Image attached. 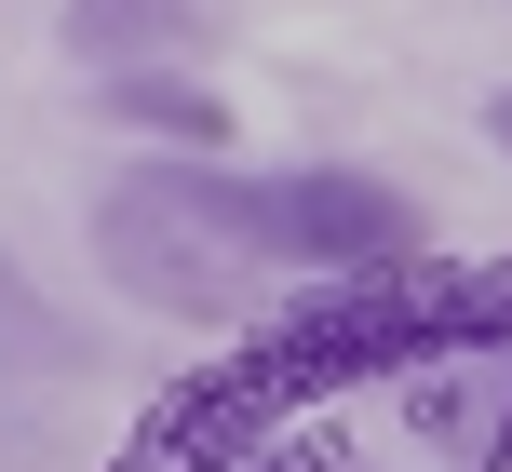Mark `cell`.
I'll list each match as a JSON object with an SVG mask.
<instances>
[{
    "mask_svg": "<svg viewBox=\"0 0 512 472\" xmlns=\"http://www.w3.org/2000/svg\"><path fill=\"white\" fill-rule=\"evenodd\" d=\"M230 41V0H54V54L95 68H203Z\"/></svg>",
    "mask_w": 512,
    "mask_h": 472,
    "instance_id": "cell-3",
    "label": "cell"
},
{
    "mask_svg": "<svg viewBox=\"0 0 512 472\" xmlns=\"http://www.w3.org/2000/svg\"><path fill=\"white\" fill-rule=\"evenodd\" d=\"M230 243L256 270H310V284H364V270H418L432 216L378 162H256L230 176Z\"/></svg>",
    "mask_w": 512,
    "mask_h": 472,
    "instance_id": "cell-2",
    "label": "cell"
},
{
    "mask_svg": "<svg viewBox=\"0 0 512 472\" xmlns=\"http://www.w3.org/2000/svg\"><path fill=\"white\" fill-rule=\"evenodd\" d=\"M95 108L122 149H203V162H230V135H243V108L216 95L203 68H95Z\"/></svg>",
    "mask_w": 512,
    "mask_h": 472,
    "instance_id": "cell-4",
    "label": "cell"
},
{
    "mask_svg": "<svg viewBox=\"0 0 512 472\" xmlns=\"http://www.w3.org/2000/svg\"><path fill=\"white\" fill-rule=\"evenodd\" d=\"M81 243H95V284L122 311L203 324V338L270 311L256 297L270 270L230 243V162H203V149H122L95 176V203H81Z\"/></svg>",
    "mask_w": 512,
    "mask_h": 472,
    "instance_id": "cell-1",
    "label": "cell"
},
{
    "mask_svg": "<svg viewBox=\"0 0 512 472\" xmlns=\"http://www.w3.org/2000/svg\"><path fill=\"white\" fill-rule=\"evenodd\" d=\"M95 365H108V338L0 243V378H54V392H68V378H95Z\"/></svg>",
    "mask_w": 512,
    "mask_h": 472,
    "instance_id": "cell-5",
    "label": "cell"
},
{
    "mask_svg": "<svg viewBox=\"0 0 512 472\" xmlns=\"http://www.w3.org/2000/svg\"><path fill=\"white\" fill-rule=\"evenodd\" d=\"M486 149L512 162V81H499V95H486Z\"/></svg>",
    "mask_w": 512,
    "mask_h": 472,
    "instance_id": "cell-6",
    "label": "cell"
},
{
    "mask_svg": "<svg viewBox=\"0 0 512 472\" xmlns=\"http://www.w3.org/2000/svg\"><path fill=\"white\" fill-rule=\"evenodd\" d=\"M0 459H14V446H0Z\"/></svg>",
    "mask_w": 512,
    "mask_h": 472,
    "instance_id": "cell-7",
    "label": "cell"
}]
</instances>
